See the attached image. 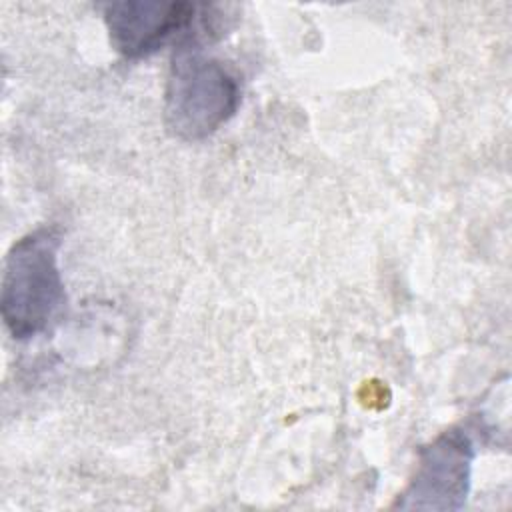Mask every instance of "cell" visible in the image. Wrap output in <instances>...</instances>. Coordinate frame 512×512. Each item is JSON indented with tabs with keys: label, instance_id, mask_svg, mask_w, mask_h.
Returning <instances> with one entry per match:
<instances>
[{
	"label": "cell",
	"instance_id": "cell-1",
	"mask_svg": "<svg viewBox=\"0 0 512 512\" xmlns=\"http://www.w3.org/2000/svg\"><path fill=\"white\" fill-rule=\"evenodd\" d=\"M62 234L42 226L16 240L6 258L0 284V312L14 340H30L50 330L66 308L58 264Z\"/></svg>",
	"mask_w": 512,
	"mask_h": 512
},
{
	"label": "cell",
	"instance_id": "cell-2",
	"mask_svg": "<svg viewBox=\"0 0 512 512\" xmlns=\"http://www.w3.org/2000/svg\"><path fill=\"white\" fill-rule=\"evenodd\" d=\"M240 80L218 58L204 54L196 38L178 44L164 88V126L182 142L218 132L238 110Z\"/></svg>",
	"mask_w": 512,
	"mask_h": 512
},
{
	"label": "cell",
	"instance_id": "cell-3",
	"mask_svg": "<svg viewBox=\"0 0 512 512\" xmlns=\"http://www.w3.org/2000/svg\"><path fill=\"white\" fill-rule=\"evenodd\" d=\"M474 444L460 428L436 436L418 452L416 472L392 508L460 510L470 492Z\"/></svg>",
	"mask_w": 512,
	"mask_h": 512
},
{
	"label": "cell",
	"instance_id": "cell-4",
	"mask_svg": "<svg viewBox=\"0 0 512 512\" xmlns=\"http://www.w3.org/2000/svg\"><path fill=\"white\" fill-rule=\"evenodd\" d=\"M204 10L206 6L176 0H122L104 4L102 16L112 48L124 58L138 60L192 30Z\"/></svg>",
	"mask_w": 512,
	"mask_h": 512
}]
</instances>
